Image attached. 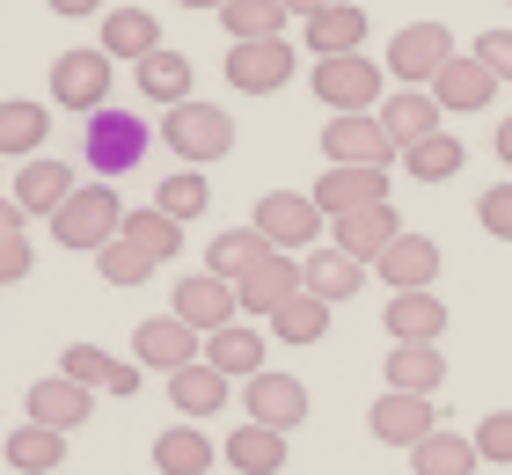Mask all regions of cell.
Returning a JSON list of instances; mask_svg holds the SVG:
<instances>
[{"label":"cell","instance_id":"obj_47","mask_svg":"<svg viewBox=\"0 0 512 475\" xmlns=\"http://www.w3.org/2000/svg\"><path fill=\"white\" fill-rule=\"evenodd\" d=\"M44 8H52V15H66V22H81V15H103L110 0H44Z\"/></svg>","mask_w":512,"mask_h":475},{"label":"cell","instance_id":"obj_4","mask_svg":"<svg viewBox=\"0 0 512 475\" xmlns=\"http://www.w3.org/2000/svg\"><path fill=\"white\" fill-rule=\"evenodd\" d=\"M161 139L183 154V169H198V161H220L227 147H235V117H227L220 103H176L169 117H161Z\"/></svg>","mask_w":512,"mask_h":475},{"label":"cell","instance_id":"obj_32","mask_svg":"<svg viewBox=\"0 0 512 475\" xmlns=\"http://www.w3.org/2000/svg\"><path fill=\"white\" fill-rule=\"evenodd\" d=\"M213 461H220V446L198 432V424H169V432L154 439V468L161 475H213Z\"/></svg>","mask_w":512,"mask_h":475},{"label":"cell","instance_id":"obj_46","mask_svg":"<svg viewBox=\"0 0 512 475\" xmlns=\"http://www.w3.org/2000/svg\"><path fill=\"white\" fill-rule=\"evenodd\" d=\"M476 59L491 66L498 81H512V30H483V37H476Z\"/></svg>","mask_w":512,"mask_h":475},{"label":"cell","instance_id":"obj_11","mask_svg":"<svg viewBox=\"0 0 512 475\" xmlns=\"http://www.w3.org/2000/svg\"><path fill=\"white\" fill-rule=\"evenodd\" d=\"M242 410L249 424H271V432H293V424H308V388H300L293 373H249L242 380Z\"/></svg>","mask_w":512,"mask_h":475},{"label":"cell","instance_id":"obj_1","mask_svg":"<svg viewBox=\"0 0 512 475\" xmlns=\"http://www.w3.org/2000/svg\"><path fill=\"white\" fill-rule=\"evenodd\" d=\"M147 147H154V125H147L139 110L103 103V110L81 125V161H88L103 183H110V176H132L139 161H147Z\"/></svg>","mask_w":512,"mask_h":475},{"label":"cell","instance_id":"obj_33","mask_svg":"<svg viewBox=\"0 0 512 475\" xmlns=\"http://www.w3.org/2000/svg\"><path fill=\"white\" fill-rule=\"evenodd\" d=\"M132 74H139V95H147V103H161V110L191 103V59L169 52V44H161V52H147V59L132 66Z\"/></svg>","mask_w":512,"mask_h":475},{"label":"cell","instance_id":"obj_28","mask_svg":"<svg viewBox=\"0 0 512 475\" xmlns=\"http://www.w3.org/2000/svg\"><path fill=\"white\" fill-rule=\"evenodd\" d=\"M359 44H366V8H352V0H330V8L308 15V52H315V59L359 52Z\"/></svg>","mask_w":512,"mask_h":475},{"label":"cell","instance_id":"obj_7","mask_svg":"<svg viewBox=\"0 0 512 475\" xmlns=\"http://www.w3.org/2000/svg\"><path fill=\"white\" fill-rule=\"evenodd\" d=\"M322 220H330V212H322L315 198H300V190H264V198H256V234H264L271 249H315L322 242Z\"/></svg>","mask_w":512,"mask_h":475},{"label":"cell","instance_id":"obj_8","mask_svg":"<svg viewBox=\"0 0 512 475\" xmlns=\"http://www.w3.org/2000/svg\"><path fill=\"white\" fill-rule=\"evenodd\" d=\"M169 315H176V322H191L198 337H213V329L242 322V293H235V278L191 271V278H176V293H169Z\"/></svg>","mask_w":512,"mask_h":475},{"label":"cell","instance_id":"obj_13","mask_svg":"<svg viewBox=\"0 0 512 475\" xmlns=\"http://www.w3.org/2000/svg\"><path fill=\"white\" fill-rule=\"evenodd\" d=\"M491 95H498V74L483 66L476 52H454L447 66L432 74V103L447 110V117H469V110H491Z\"/></svg>","mask_w":512,"mask_h":475},{"label":"cell","instance_id":"obj_52","mask_svg":"<svg viewBox=\"0 0 512 475\" xmlns=\"http://www.w3.org/2000/svg\"><path fill=\"white\" fill-rule=\"evenodd\" d=\"M0 161H8V154H0Z\"/></svg>","mask_w":512,"mask_h":475},{"label":"cell","instance_id":"obj_45","mask_svg":"<svg viewBox=\"0 0 512 475\" xmlns=\"http://www.w3.org/2000/svg\"><path fill=\"white\" fill-rule=\"evenodd\" d=\"M37 271V249L22 242V234H0V285H15V278H30Z\"/></svg>","mask_w":512,"mask_h":475},{"label":"cell","instance_id":"obj_40","mask_svg":"<svg viewBox=\"0 0 512 475\" xmlns=\"http://www.w3.org/2000/svg\"><path fill=\"white\" fill-rule=\"evenodd\" d=\"M154 205L169 212V220H183V227H191L198 212L213 205V183H205L198 169H176V176H161V183H154Z\"/></svg>","mask_w":512,"mask_h":475},{"label":"cell","instance_id":"obj_14","mask_svg":"<svg viewBox=\"0 0 512 475\" xmlns=\"http://www.w3.org/2000/svg\"><path fill=\"white\" fill-rule=\"evenodd\" d=\"M59 373L81 380V388H96V395H139V380H147L139 359H110L103 344H66L59 351Z\"/></svg>","mask_w":512,"mask_h":475},{"label":"cell","instance_id":"obj_3","mask_svg":"<svg viewBox=\"0 0 512 475\" xmlns=\"http://www.w3.org/2000/svg\"><path fill=\"white\" fill-rule=\"evenodd\" d=\"M308 88H315V103L330 110V117H344V110H381L388 66H374L366 52H337V59H315Z\"/></svg>","mask_w":512,"mask_h":475},{"label":"cell","instance_id":"obj_26","mask_svg":"<svg viewBox=\"0 0 512 475\" xmlns=\"http://www.w3.org/2000/svg\"><path fill=\"white\" fill-rule=\"evenodd\" d=\"M220 454H227L235 475H286V432H271V424H235Z\"/></svg>","mask_w":512,"mask_h":475},{"label":"cell","instance_id":"obj_19","mask_svg":"<svg viewBox=\"0 0 512 475\" xmlns=\"http://www.w3.org/2000/svg\"><path fill=\"white\" fill-rule=\"evenodd\" d=\"M374 439L381 446H417V439H432L439 432V410H432V395H410V388H388L374 402Z\"/></svg>","mask_w":512,"mask_h":475},{"label":"cell","instance_id":"obj_48","mask_svg":"<svg viewBox=\"0 0 512 475\" xmlns=\"http://www.w3.org/2000/svg\"><path fill=\"white\" fill-rule=\"evenodd\" d=\"M22 227H30V212H22L8 190H0V234H22Z\"/></svg>","mask_w":512,"mask_h":475},{"label":"cell","instance_id":"obj_30","mask_svg":"<svg viewBox=\"0 0 512 475\" xmlns=\"http://www.w3.org/2000/svg\"><path fill=\"white\" fill-rule=\"evenodd\" d=\"M0 454H8L15 475H59L66 468V432H52V424H15Z\"/></svg>","mask_w":512,"mask_h":475},{"label":"cell","instance_id":"obj_27","mask_svg":"<svg viewBox=\"0 0 512 475\" xmlns=\"http://www.w3.org/2000/svg\"><path fill=\"white\" fill-rule=\"evenodd\" d=\"M169 402H176V417H220L227 410V373L205 366V359L176 366L169 373Z\"/></svg>","mask_w":512,"mask_h":475},{"label":"cell","instance_id":"obj_9","mask_svg":"<svg viewBox=\"0 0 512 475\" xmlns=\"http://www.w3.org/2000/svg\"><path fill=\"white\" fill-rule=\"evenodd\" d=\"M454 59V37H447V22H410V30H395V44H388V74H395V88H432V74Z\"/></svg>","mask_w":512,"mask_h":475},{"label":"cell","instance_id":"obj_16","mask_svg":"<svg viewBox=\"0 0 512 475\" xmlns=\"http://www.w3.org/2000/svg\"><path fill=\"white\" fill-rule=\"evenodd\" d=\"M300 285H308V278H300V256L271 249L256 271H242V278H235V293H242V315H264V322H271L278 307H286V300L300 293Z\"/></svg>","mask_w":512,"mask_h":475},{"label":"cell","instance_id":"obj_15","mask_svg":"<svg viewBox=\"0 0 512 475\" xmlns=\"http://www.w3.org/2000/svg\"><path fill=\"white\" fill-rule=\"evenodd\" d=\"M74 169H66V161H52V154H30V161H22V169H15V183H8V198L22 205V212H30V220H52V212L66 205V198H74Z\"/></svg>","mask_w":512,"mask_h":475},{"label":"cell","instance_id":"obj_42","mask_svg":"<svg viewBox=\"0 0 512 475\" xmlns=\"http://www.w3.org/2000/svg\"><path fill=\"white\" fill-rule=\"evenodd\" d=\"M96 271H103V285H147V278H154V256L118 234V242H103V249H96Z\"/></svg>","mask_w":512,"mask_h":475},{"label":"cell","instance_id":"obj_21","mask_svg":"<svg viewBox=\"0 0 512 475\" xmlns=\"http://www.w3.org/2000/svg\"><path fill=\"white\" fill-rule=\"evenodd\" d=\"M381 125H388V139L395 147H417V139H432L439 125H447V110L432 103V88H395V95H381Z\"/></svg>","mask_w":512,"mask_h":475},{"label":"cell","instance_id":"obj_18","mask_svg":"<svg viewBox=\"0 0 512 475\" xmlns=\"http://www.w3.org/2000/svg\"><path fill=\"white\" fill-rule=\"evenodd\" d=\"M22 410H30V424H52V432H81V424L96 417V388H81V380H66V373H44Z\"/></svg>","mask_w":512,"mask_h":475},{"label":"cell","instance_id":"obj_25","mask_svg":"<svg viewBox=\"0 0 512 475\" xmlns=\"http://www.w3.org/2000/svg\"><path fill=\"white\" fill-rule=\"evenodd\" d=\"M395 205H359V212H337V249L359 256V264H381V249L395 242Z\"/></svg>","mask_w":512,"mask_h":475},{"label":"cell","instance_id":"obj_51","mask_svg":"<svg viewBox=\"0 0 512 475\" xmlns=\"http://www.w3.org/2000/svg\"><path fill=\"white\" fill-rule=\"evenodd\" d=\"M176 8H227V0H176Z\"/></svg>","mask_w":512,"mask_h":475},{"label":"cell","instance_id":"obj_37","mask_svg":"<svg viewBox=\"0 0 512 475\" xmlns=\"http://www.w3.org/2000/svg\"><path fill=\"white\" fill-rule=\"evenodd\" d=\"M439 380H447V359H439V344H395V351H388V388L432 395Z\"/></svg>","mask_w":512,"mask_h":475},{"label":"cell","instance_id":"obj_31","mask_svg":"<svg viewBox=\"0 0 512 475\" xmlns=\"http://www.w3.org/2000/svg\"><path fill=\"white\" fill-rule=\"evenodd\" d=\"M205 366H220L227 380H249V373H264V329H249V322H227L205 337Z\"/></svg>","mask_w":512,"mask_h":475},{"label":"cell","instance_id":"obj_10","mask_svg":"<svg viewBox=\"0 0 512 475\" xmlns=\"http://www.w3.org/2000/svg\"><path fill=\"white\" fill-rule=\"evenodd\" d=\"M322 154H330V161H359V169H388L403 147L388 139V125L374 110H344V117L322 125Z\"/></svg>","mask_w":512,"mask_h":475},{"label":"cell","instance_id":"obj_5","mask_svg":"<svg viewBox=\"0 0 512 475\" xmlns=\"http://www.w3.org/2000/svg\"><path fill=\"white\" fill-rule=\"evenodd\" d=\"M110 59L103 44H74V52H59L52 59V103L59 110H74V117H96L110 103Z\"/></svg>","mask_w":512,"mask_h":475},{"label":"cell","instance_id":"obj_20","mask_svg":"<svg viewBox=\"0 0 512 475\" xmlns=\"http://www.w3.org/2000/svg\"><path fill=\"white\" fill-rule=\"evenodd\" d=\"M366 271H374V264L344 256L337 242H322V249H308V256H300V278H308V293H315V300H330V307H344V300H352L359 285H366Z\"/></svg>","mask_w":512,"mask_h":475},{"label":"cell","instance_id":"obj_43","mask_svg":"<svg viewBox=\"0 0 512 475\" xmlns=\"http://www.w3.org/2000/svg\"><path fill=\"white\" fill-rule=\"evenodd\" d=\"M469 439H476V454L491 461V468H512V410H491Z\"/></svg>","mask_w":512,"mask_h":475},{"label":"cell","instance_id":"obj_22","mask_svg":"<svg viewBox=\"0 0 512 475\" xmlns=\"http://www.w3.org/2000/svg\"><path fill=\"white\" fill-rule=\"evenodd\" d=\"M388 337L395 344H439L447 337V300H432V285L388 293Z\"/></svg>","mask_w":512,"mask_h":475},{"label":"cell","instance_id":"obj_44","mask_svg":"<svg viewBox=\"0 0 512 475\" xmlns=\"http://www.w3.org/2000/svg\"><path fill=\"white\" fill-rule=\"evenodd\" d=\"M476 220H483V234H491V242H512V183H491L476 198Z\"/></svg>","mask_w":512,"mask_h":475},{"label":"cell","instance_id":"obj_24","mask_svg":"<svg viewBox=\"0 0 512 475\" xmlns=\"http://www.w3.org/2000/svg\"><path fill=\"white\" fill-rule=\"evenodd\" d=\"M103 52L118 59V66H139L147 52H161L154 8H103Z\"/></svg>","mask_w":512,"mask_h":475},{"label":"cell","instance_id":"obj_34","mask_svg":"<svg viewBox=\"0 0 512 475\" xmlns=\"http://www.w3.org/2000/svg\"><path fill=\"white\" fill-rule=\"evenodd\" d=\"M264 256H271V242L256 227H220L213 242H205V271H213V278H242V271L264 264Z\"/></svg>","mask_w":512,"mask_h":475},{"label":"cell","instance_id":"obj_12","mask_svg":"<svg viewBox=\"0 0 512 475\" xmlns=\"http://www.w3.org/2000/svg\"><path fill=\"white\" fill-rule=\"evenodd\" d=\"M132 359L147 366V373H176V366H191V359H205V337L191 322H176V315H147L132 329Z\"/></svg>","mask_w":512,"mask_h":475},{"label":"cell","instance_id":"obj_49","mask_svg":"<svg viewBox=\"0 0 512 475\" xmlns=\"http://www.w3.org/2000/svg\"><path fill=\"white\" fill-rule=\"evenodd\" d=\"M491 147H498V161H505V169H512V117H505V125L491 132Z\"/></svg>","mask_w":512,"mask_h":475},{"label":"cell","instance_id":"obj_29","mask_svg":"<svg viewBox=\"0 0 512 475\" xmlns=\"http://www.w3.org/2000/svg\"><path fill=\"white\" fill-rule=\"evenodd\" d=\"M44 132H52V110L30 103V95H0V154L30 161L44 154Z\"/></svg>","mask_w":512,"mask_h":475},{"label":"cell","instance_id":"obj_36","mask_svg":"<svg viewBox=\"0 0 512 475\" xmlns=\"http://www.w3.org/2000/svg\"><path fill=\"white\" fill-rule=\"evenodd\" d=\"M461 161H469V147L439 125L432 139H417V147H403V169L417 176V183H447V176H461Z\"/></svg>","mask_w":512,"mask_h":475},{"label":"cell","instance_id":"obj_50","mask_svg":"<svg viewBox=\"0 0 512 475\" xmlns=\"http://www.w3.org/2000/svg\"><path fill=\"white\" fill-rule=\"evenodd\" d=\"M286 15H315V8H330V0H278Z\"/></svg>","mask_w":512,"mask_h":475},{"label":"cell","instance_id":"obj_35","mask_svg":"<svg viewBox=\"0 0 512 475\" xmlns=\"http://www.w3.org/2000/svg\"><path fill=\"white\" fill-rule=\"evenodd\" d=\"M410 468L417 475H476L483 454H476V439H461V432H432V439L410 446Z\"/></svg>","mask_w":512,"mask_h":475},{"label":"cell","instance_id":"obj_23","mask_svg":"<svg viewBox=\"0 0 512 475\" xmlns=\"http://www.w3.org/2000/svg\"><path fill=\"white\" fill-rule=\"evenodd\" d=\"M381 285L388 293H417V285L439 278V242H425V234H395V242L381 249Z\"/></svg>","mask_w":512,"mask_h":475},{"label":"cell","instance_id":"obj_39","mask_svg":"<svg viewBox=\"0 0 512 475\" xmlns=\"http://www.w3.org/2000/svg\"><path fill=\"white\" fill-rule=\"evenodd\" d=\"M271 329H278V344H322V329H330V300H315L308 285L271 315Z\"/></svg>","mask_w":512,"mask_h":475},{"label":"cell","instance_id":"obj_41","mask_svg":"<svg viewBox=\"0 0 512 475\" xmlns=\"http://www.w3.org/2000/svg\"><path fill=\"white\" fill-rule=\"evenodd\" d=\"M220 22H227V37H286V8L278 0H227L220 8Z\"/></svg>","mask_w":512,"mask_h":475},{"label":"cell","instance_id":"obj_6","mask_svg":"<svg viewBox=\"0 0 512 475\" xmlns=\"http://www.w3.org/2000/svg\"><path fill=\"white\" fill-rule=\"evenodd\" d=\"M293 66H300V52L286 37H242V44H227V88L235 95H278L293 81Z\"/></svg>","mask_w":512,"mask_h":475},{"label":"cell","instance_id":"obj_38","mask_svg":"<svg viewBox=\"0 0 512 475\" xmlns=\"http://www.w3.org/2000/svg\"><path fill=\"white\" fill-rule=\"evenodd\" d=\"M125 242H139V249H147L154 256V264H169V256L183 249V220H169V212H161V205H139V212H125Z\"/></svg>","mask_w":512,"mask_h":475},{"label":"cell","instance_id":"obj_17","mask_svg":"<svg viewBox=\"0 0 512 475\" xmlns=\"http://www.w3.org/2000/svg\"><path fill=\"white\" fill-rule=\"evenodd\" d=\"M308 198L330 212H359V205H388V169H359V161H330L322 169V183L308 190Z\"/></svg>","mask_w":512,"mask_h":475},{"label":"cell","instance_id":"obj_2","mask_svg":"<svg viewBox=\"0 0 512 475\" xmlns=\"http://www.w3.org/2000/svg\"><path fill=\"white\" fill-rule=\"evenodd\" d=\"M118 227H125V205H118V190H110V183H81L74 198L52 212V242L59 249H81V256H96L103 242H118Z\"/></svg>","mask_w":512,"mask_h":475}]
</instances>
